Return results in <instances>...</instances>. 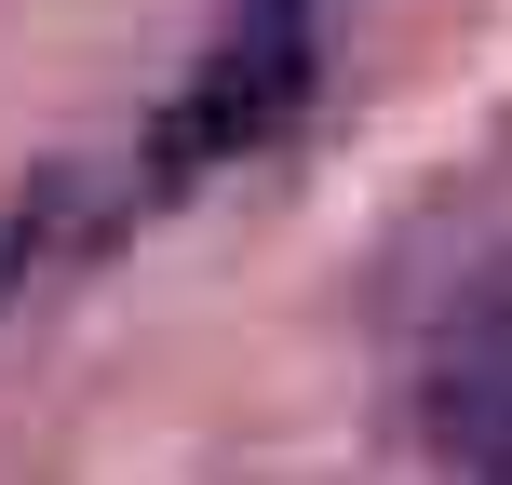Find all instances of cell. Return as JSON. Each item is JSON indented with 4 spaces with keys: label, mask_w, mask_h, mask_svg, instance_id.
Returning a JSON list of instances; mask_svg holds the SVG:
<instances>
[{
    "label": "cell",
    "mask_w": 512,
    "mask_h": 485,
    "mask_svg": "<svg viewBox=\"0 0 512 485\" xmlns=\"http://www.w3.org/2000/svg\"><path fill=\"white\" fill-rule=\"evenodd\" d=\"M418 405H432V459L459 472V485H512V256L472 270L459 310L432 324Z\"/></svg>",
    "instance_id": "2"
},
{
    "label": "cell",
    "mask_w": 512,
    "mask_h": 485,
    "mask_svg": "<svg viewBox=\"0 0 512 485\" xmlns=\"http://www.w3.org/2000/svg\"><path fill=\"white\" fill-rule=\"evenodd\" d=\"M230 14H256V27H324V0H230Z\"/></svg>",
    "instance_id": "3"
},
{
    "label": "cell",
    "mask_w": 512,
    "mask_h": 485,
    "mask_svg": "<svg viewBox=\"0 0 512 485\" xmlns=\"http://www.w3.org/2000/svg\"><path fill=\"white\" fill-rule=\"evenodd\" d=\"M310 68H324V27H256V14H216L203 68L162 95L149 149H135V203H176V189H203V176H216V162L270 149V135L310 108Z\"/></svg>",
    "instance_id": "1"
}]
</instances>
